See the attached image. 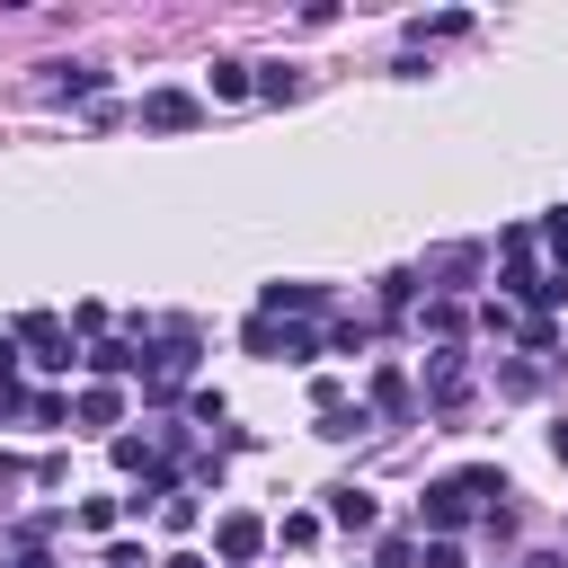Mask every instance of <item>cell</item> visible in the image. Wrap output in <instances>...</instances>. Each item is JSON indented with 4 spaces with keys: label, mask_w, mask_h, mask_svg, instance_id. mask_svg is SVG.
Returning <instances> with one entry per match:
<instances>
[{
    "label": "cell",
    "mask_w": 568,
    "mask_h": 568,
    "mask_svg": "<svg viewBox=\"0 0 568 568\" xmlns=\"http://www.w3.org/2000/svg\"><path fill=\"white\" fill-rule=\"evenodd\" d=\"M426 275H435L444 293H462V284L479 275V248H435V257H426Z\"/></svg>",
    "instance_id": "cell-8"
},
{
    "label": "cell",
    "mask_w": 568,
    "mask_h": 568,
    "mask_svg": "<svg viewBox=\"0 0 568 568\" xmlns=\"http://www.w3.org/2000/svg\"><path fill=\"white\" fill-rule=\"evenodd\" d=\"M373 515H382V506H373L364 488H328V524H337V532H373Z\"/></svg>",
    "instance_id": "cell-7"
},
{
    "label": "cell",
    "mask_w": 568,
    "mask_h": 568,
    "mask_svg": "<svg viewBox=\"0 0 568 568\" xmlns=\"http://www.w3.org/2000/svg\"><path fill=\"white\" fill-rule=\"evenodd\" d=\"M417 568H462V550H453V541H426V550H417Z\"/></svg>",
    "instance_id": "cell-21"
},
{
    "label": "cell",
    "mask_w": 568,
    "mask_h": 568,
    "mask_svg": "<svg viewBox=\"0 0 568 568\" xmlns=\"http://www.w3.org/2000/svg\"><path fill=\"white\" fill-rule=\"evenodd\" d=\"M373 408H382V417H408V373H399V364L373 373Z\"/></svg>",
    "instance_id": "cell-11"
},
{
    "label": "cell",
    "mask_w": 568,
    "mask_h": 568,
    "mask_svg": "<svg viewBox=\"0 0 568 568\" xmlns=\"http://www.w3.org/2000/svg\"><path fill=\"white\" fill-rule=\"evenodd\" d=\"M426 399H435V408H462V399H470V364H462L453 346L426 355Z\"/></svg>",
    "instance_id": "cell-5"
},
{
    "label": "cell",
    "mask_w": 568,
    "mask_h": 568,
    "mask_svg": "<svg viewBox=\"0 0 568 568\" xmlns=\"http://www.w3.org/2000/svg\"><path fill=\"white\" fill-rule=\"evenodd\" d=\"M257 80H248V62H213V98H248Z\"/></svg>",
    "instance_id": "cell-16"
},
{
    "label": "cell",
    "mask_w": 568,
    "mask_h": 568,
    "mask_svg": "<svg viewBox=\"0 0 568 568\" xmlns=\"http://www.w3.org/2000/svg\"><path fill=\"white\" fill-rule=\"evenodd\" d=\"M62 417H71L62 390H27V426H62Z\"/></svg>",
    "instance_id": "cell-15"
},
{
    "label": "cell",
    "mask_w": 568,
    "mask_h": 568,
    "mask_svg": "<svg viewBox=\"0 0 568 568\" xmlns=\"http://www.w3.org/2000/svg\"><path fill=\"white\" fill-rule=\"evenodd\" d=\"M160 568H204V559H186V550H178V559H160Z\"/></svg>",
    "instance_id": "cell-26"
},
{
    "label": "cell",
    "mask_w": 568,
    "mask_h": 568,
    "mask_svg": "<svg viewBox=\"0 0 568 568\" xmlns=\"http://www.w3.org/2000/svg\"><path fill=\"white\" fill-rule=\"evenodd\" d=\"M18 346H36L44 373H71V328H62L53 311H27V320H18Z\"/></svg>",
    "instance_id": "cell-3"
},
{
    "label": "cell",
    "mask_w": 568,
    "mask_h": 568,
    "mask_svg": "<svg viewBox=\"0 0 568 568\" xmlns=\"http://www.w3.org/2000/svg\"><path fill=\"white\" fill-rule=\"evenodd\" d=\"M106 89V71H89V62H71V71H53V98H98Z\"/></svg>",
    "instance_id": "cell-13"
},
{
    "label": "cell",
    "mask_w": 568,
    "mask_h": 568,
    "mask_svg": "<svg viewBox=\"0 0 568 568\" xmlns=\"http://www.w3.org/2000/svg\"><path fill=\"white\" fill-rule=\"evenodd\" d=\"M195 115H204V106H195L186 89H151V98H142V124H151V133H186Z\"/></svg>",
    "instance_id": "cell-6"
},
{
    "label": "cell",
    "mask_w": 568,
    "mask_h": 568,
    "mask_svg": "<svg viewBox=\"0 0 568 568\" xmlns=\"http://www.w3.org/2000/svg\"><path fill=\"white\" fill-rule=\"evenodd\" d=\"M524 568H568V559H559V550H541V559H524Z\"/></svg>",
    "instance_id": "cell-25"
},
{
    "label": "cell",
    "mask_w": 568,
    "mask_h": 568,
    "mask_svg": "<svg viewBox=\"0 0 568 568\" xmlns=\"http://www.w3.org/2000/svg\"><path fill=\"white\" fill-rule=\"evenodd\" d=\"M284 311H320V284H266V320Z\"/></svg>",
    "instance_id": "cell-12"
},
{
    "label": "cell",
    "mask_w": 568,
    "mask_h": 568,
    "mask_svg": "<svg viewBox=\"0 0 568 568\" xmlns=\"http://www.w3.org/2000/svg\"><path fill=\"white\" fill-rule=\"evenodd\" d=\"M89 373H98V382H124V373H142V355H133L124 337H106V346H89Z\"/></svg>",
    "instance_id": "cell-10"
},
{
    "label": "cell",
    "mask_w": 568,
    "mask_h": 568,
    "mask_svg": "<svg viewBox=\"0 0 568 568\" xmlns=\"http://www.w3.org/2000/svg\"><path fill=\"white\" fill-rule=\"evenodd\" d=\"M248 355H284V364H311L320 355V328H302V320H248Z\"/></svg>",
    "instance_id": "cell-2"
},
{
    "label": "cell",
    "mask_w": 568,
    "mask_h": 568,
    "mask_svg": "<svg viewBox=\"0 0 568 568\" xmlns=\"http://www.w3.org/2000/svg\"><path fill=\"white\" fill-rule=\"evenodd\" d=\"M497 497H506V470H488V462H479V470H453V479H435V488L417 497V515H426L435 532H453V524H470L479 506L497 515Z\"/></svg>",
    "instance_id": "cell-1"
},
{
    "label": "cell",
    "mask_w": 568,
    "mask_h": 568,
    "mask_svg": "<svg viewBox=\"0 0 568 568\" xmlns=\"http://www.w3.org/2000/svg\"><path fill=\"white\" fill-rule=\"evenodd\" d=\"M160 524H169V532H186V524H195V497H186V488H178V497H160Z\"/></svg>",
    "instance_id": "cell-18"
},
{
    "label": "cell",
    "mask_w": 568,
    "mask_h": 568,
    "mask_svg": "<svg viewBox=\"0 0 568 568\" xmlns=\"http://www.w3.org/2000/svg\"><path fill=\"white\" fill-rule=\"evenodd\" d=\"M497 390H515V399H532V390H541V373H532V364H497Z\"/></svg>",
    "instance_id": "cell-17"
},
{
    "label": "cell",
    "mask_w": 568,
    "mask_h": 568,
    "mask_svg": "<svg viewBox=\"0 0 568 568\" xmlns=\"http://www.w3.org/2000/svg\"><path fill=\"white\" fill-rule=\"evenodd\" d=\"M115 515H124V497H80V506H71V524H80V532H106Z\"/></svg>",
    "instance_id": "cell-14"
},
{
    "label": "cell",
    "mask_w": 568,
    "mask_h": 568,
    "mask_svg": "<svg viewBox=\"0 0 568 568\" xmlns=\"http://www.w3.org/2000/svg\"><path fill=\"white\" fill-rule=\"evenodd\" d=\"M71 417H80V426H115V417H124V390H115V382H98V390H80V399H71Z\"/></svg>",
    "instance_id": "cell-9"
},
{
    "label": "cell",
    "mask_w": 568,
    "mask_h": 568,
    "mask_svg": "<svg viewBox=\"0 0 568 568\" xmlns=\"http://www.w3.org/2000/svg\"><path fill=\"white\" fill-rule=\"evenodd\" d=\"M18 382V337H0V390Z\"/></svg>",
    "instance_id": "cell-22"
},
{
    "label": "cell",
    "mask_w": 568,
    "mask_h": 568,
    "mask_svg": "<svg viewBox=\"0 0 568 568\" xmlns=\"http://www.w3.org/2000/svg\"><path fill=\"white\" fill-rule=\"evenodd\" d=\"M18 568H53V559H44V541H27V550H18Z\"/></svg>",
    "instance_id": "cell-23"
},
{
    "label": "cell",
    "mask_w": 568,
    "mask_h": 568,
    "mask_svg": "<svg viewBox=\"0 0 568 568\" xmlns=\"http://www.w3.org/2000/svg\"><path fill=\"white\" fill-rule=\"evenodd\" d=\"M550 453H559V470H568V426H550Z\"/></svg>",
    "instance_id": "cell-24"
},
{
    "label": "cell",
    "mask_w": 568,
    "mask_h": 568,
    "mask_svg": "<svg viewBox=\"0 0 568 568\" xmlns=\"http://www.w3.org/2000/svg\"><path fill=\"white\" fill-rule=\"evenodd\" d=\"M98 568H151V550H142V541H106V559H98Z\"/></svg>",
    "instance_id": "cell-20"
},
{
    "label": "cell",
    "mask_w": 568,
    "mask_h": 568,
    "mask_svg": "<svg viewBox=\"0 0 568 568\" xmlns=\"http://www.w3.org/2000/svg\"><path fill=\"white\" fill-rule=\"evenodd\" d=\"M275 532H284V541H293V550H311V541H320V515H284V524H275Z\"/></svg>",
    "instance_id": "cell-19"
},
{
    "label": "cell",
    "mask_w": 568,
    "mask_h": 568,
    "mask_svg": "<svg viewBox=\"0 0 568 568\" xmlns=\"http://www.w3.org/2000/svg\"><path fill=\"white\" fill-rule=\"evenodd\" d=\"M213 550H222L231 568H248V559L266 550V515H248V506H231V515L213 524Z\"/></svg>",
    "instance_id": "cell-4"
}]
</instances>
